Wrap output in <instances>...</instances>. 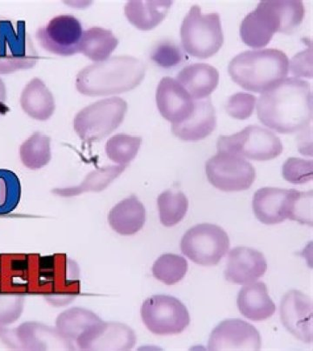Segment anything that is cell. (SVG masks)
<instances>
[{"label":"cell","instance_id":"e0dca14e","mask_svg":"<svg viewBox=\"0 0 313 351\" xmlns=\"http://www.w3.org/2000/svg\"><path fill=\"white\" fill-rule=\"evenodd\" d=\"M261 337L252 324L241 319L221 322L211 333L209 350H259Z\"/></svg>","mask_w":313,"mask_h":351},{"label":"cell","instance_id":"ac0fdd59","mask_svg":"<svg viewBox=\"0 0 313 351\" xmlns=\"http://www.w3.org/2000/svg\"><path fill=\"white\" fill-rule=\"evenodd\" d=\"M299 193L296 190L261 188L253 196V213L261 223L267 226L291 220Z\"/></svg>","mask_w":313,"mask_h":351},{"label":"cell","instance_id":"b9f144b4","mask_svg":"<svg viewBox=\"0 0 313 351\" xmlns=\"http://www.w3.org/2000/svg\"><path fill=\"white\" fill-rule=\"evenodd\" d=\"M6 97H8V90H6L4 81L0 79V117L5 114L6 110Z\"/></svg>","mask_w":313,"mask_h":351},{"label":"cell","instance_id":"8fae6325","mask_svg":"<svg viewBox=\"0 0 313 351\" xmlns=\"http://www.w3.org/2000/svg\"><path fill=\"white\" fill-rule=\"evenodd\" d=\"M230 247L227 233L216 224L202 223L192 227L181 240L183 254L202 266H214L227 255Z\"/></svg>","mask_w":313,"mask_h":351},{"label":"cell","instance_id":"7a4b0ae2","mask_svg":"<svg viewBox=\"0 0 313 351\" xmlns=\"http://www.w3.org/2000/svg\"><path fill=\"white\" fill-rule=\"evenodd\" d=\"M146 66L132 56H115L90 64L78 73L75 86L84 96H110L135 89L146 76Z\"/></svg>","mask_w":313,"mask_h":351},{"label":"cell","instance_id":"d590c367","mask_svg":"<svg viewBox=\"0 0 313 351\" xmlns=\"http://www.w3.org/2000/svg\"><path fill=\"white\" fill-rule=\"evenodd\" d=\"M24 295L0 291V326H9L22 316Z\"/></svg>","mask_w":313,"mask_h":351},{"label":"cell","instance_id":"603a6c76","mask_svg":"<svg viewBox=\"0 0 313 351\" xmlns=\"http://www.w3.org/2000/svg\"><path fill=\"white\" fill-rule=\"evenodd\" d=\"M176 80L197 101L207 99L216 90L220 74L216 68L209 64H192L183 68Z\"/></svg>","mask_w":313,"mask_h":351},{"label":"cell","instance_id":"6da1fadb","mask_svg":"<svg viewBox=\"0 0 313 351\" xmlns=\"http://www.w3.org/2000/svg\"><path fill=\"white\" fill-rule=\"evenodd\" d=\"M257 116L264 125L282 134L310 128L312 119L311 86L305 80L286 77L259 97Z\"/></svg>","mask_w":313,"mask_h":351},{"label":"cell","instance_id":"30bf717a","mask_svg":"<svg viewBox=\"0 0 313 351\" xmlns=\"http://www.w3.org/2000/svg\"><path fill=\"white\" fill-rule=\"evenodd\" d=\"M0 340L16 350H73L74 343L57 330L38 322H25L17 328L0 326Z\"/></svg>","mask_w":313,"mask_h":351},{"label":"cell","instance_id":"d6986e66","mask_svg":"<svg viewBox=\"0 0 313 351\" xmlns=\"http://www.w3.org/2000/svg\"><path fill=\"white\" fill-rule=\"evenodd\" d=\"M312 302L299 291L283 295L280 305V317L283 326L299 340L312 343Z\"/></svg>","mask_w":313,"mask_h":351},{"label":"cell","instance_id":"d4e9b609","mask_svg":"<svg viewBox=\"0 0 313 351\" xmlns=\"http://www.w3.org/2000/svg\"><path fill=\"white\" fill-rule=\"evenodd\" d=\"M146 210L136 196L120 201L110 210L108 223L114 232L122 236L138 233L145 226Z\"/></svg>","mask_w":313,"mask_h":351},{"label":"cell","instance_id":"e575fe53","mask_svg":"<svg viewBox=\"0 0 313 351\" xmlns=\"http://www.w3.org/2000/svg\"><path fill=\"white\" fill-rule=\"evenodd\" d=\"M21 183L14 172L0 169V216L8 215L21 199Z\"/></svg>","mask_w":313,"mask_h":351},{"label":"cell","instance_id":"8992f818","mask_svg":"<svg viewBox=\"0 0 313 351\" xmlns=\"http://www.w3.org/2000/svg\"><path fill=\"white\" fill-rule=\"evenodd\" d=\"M126 112L127 103L121 97L100 99L77 113L73 120L74 131L84 142L102 141L121 125Z\"/></svg>","mask_w":313,"mask_h":351},{"label":"cell","instance_id":"1f68e13d","mask_svg":"<svg viewBox=\"0 0 313 351\" xmlns=\"http://www.w3.org/2000/svg\"><path fill=\"white\" fill-rule=\"evenodd\" d=\"M159 219L163 226L172 227L181 222L188 210V199L179 191L168 190L158 197Z\"/></svg>","mask_w":313,"mask_h":351},{"label":"cell","instance_id":"52a82bcc","mask_svg":"<svg viewBox=\"0 0 313 351\" xmlns=\"http://www.w3.org/2000/svg\"><path fill=\"white\" fill-rule=\"evenodd\" d=\"M181 37L183 48L192 56H213L224 43L220 14H203L200 6H192L182 23Z\"/></svg>","mask_w":313,"mask_h":351},{"label":"cell","instance_id":"cb8c5ba5","mask_svg":"<svg viewBox=\"0 0 313 351\" xmlns=\"http://www.w3.org/2000/svg\"><path fill=\"white\" fill-rule=\"evenodd\" d=\"M237 307L247 319L262 322L272 317L276 305L270 298L266 285L262 282H253L241 289L237 297Z\"/></svg>","mask_w":313,"mask_h":351},{"label":"cell","instance_id":"8d00e7d4","mask_svg":"<svg viewBox=\"0 0 313 351\" xmlns=\"http://www.w3.org/2000/svg\"><path fill=\"white\" fill-rule=\"evenodd\" d=\"M282 174L283 178L290 183L303 184L312 180L313 164L312 160L298 158L287 159L283 165Z\"/></svg>","mask_w":313,"mask_h":351},{"label":"cell","instance_id":"5b68a950","mask_svg":"<svg viewBox=\"0 0 313 351\" xmlns=\"http://www.w3.org/2000/svg\"><path fill=\"white\" fill-rule=\"evenodd\" d=\"M80 273L77 263L65 255L39 256L34 294L43 295L52 306H67L80 294Z\"/></svg>","mask_w":313,"mask_h":351},{"label":"cell","instance_id":"d6a6232c","mask_svg":"<svg viewBox=\"0 0 313 351\" xmlns=\"http://www.w3.org/2000/svg\"><path fill=\"white\" fill-rule=\"evenodd\" d=\"M188 263L183 256L164 254L156 260L152 266V275L166 285H174L185 278Z\"/></svg>","mask_w":313,"mask_h":351},{"label":"cell","instance_id":"f546056e","mask_svg":"<svg viewBox=\"0 0 313 351\" xmlns=\"http://www.w3.org/2000/svg\"><path fill=\"white\" fill-rule=\"evenodd\" d=\"M100 321L102 319L93 311L82 307H73L58 315L55 327L68 340L76 343L78 337Z\"/></svg>","mask_w":313,"mask_h":351},{"label":"cell","instance_id":"60d3db41","mask_svg":"<svg viewBox=\"0 0 313 351\" xmlns=\"http://www.w3.org/2000/svg\"><path fill=\"white\" fill-rule=\"evenodd\" d=\"M291 73L299 79V77H308L312 79L313 74L312 68V48L309 45V48L301 51L292 58L291 64H289Z\"/></svg>","mask_w":313,"mask_h":351},{"label":"cell","instance_id":"f35d334b","mask_svg":"<svg viewBox=\"0 0 313 351\" xmlns=\"http://www.w3.org/2000/svg\"><path fill=\"white\" fill-rule=\"evenodd\" d=\"M256 102V97L252 94L239 93L227 100L226 110L231 118L244 120L252 116Z\"/></svg>","mask_w":313,"mask_h":351},{"label":"cell","instance_id":"ba28073f","mask_svg":"<svg viewBox=\"0 0 313 351\" xmlns=\"http://www.w3.org/2000/svg\"><path fill=\"white\" fill-rule=\"evenodd\" d=\"M218 152L240 156L256 161H269L279 157L283 145L279 136L270 130L249 125L243 131L230 136H220Z\"/></svg>","mask_w":313,"mask_h":351},{"label":"cell","instance_id":"4fadbf2b","mask_svg":"<svg viewBox=\"0 0 313 351\" xmlns=\"http://www.w3.org/2000/svg\"><path fill=\"white\" fill-rule=\"evenodd\" d=\"M205 172L214 187L227 193L246 191L256 178L255 169L250 162L240 156L224 152H218L209 159Z\"/></svg>","mask_w":313,"mask_h":351},{"label":"cell","instance_id":"277c9868","mask_svg":"<svg viewBox=\"0 0 313 351\" xmlns=\"http://www.w3.org/2000/svg\"><path fill=\"white\" fill-rule=\"evenodd\" d=\"M228 71L243 89L264 93L286 79L289 60L278 49L247 51L233 58Z\"/></svg>","mask_w":313,"mask_h":351},{"label":"cell","instance_id":"7402d4cb","mask_svg":"<svg viewBox=\"0 0 313 351\" xmlns=\"http://www.w3.org/2000/svg\"><path fill=\"white\" fill-rule=\"evenodd\" d=\"M217 126L216 112L210 99L195 101L194 112L184 122L172 125V132L179 139L188 142L207 138Z\"/></svg>","mask_w":313,"mask_h":351},{"label":"cell","instance_id":"ab89813d","mask_svg":"<svg viewBox=\"0 0 313 351\" xmlns=\"http://www.w3.org/2000/svg\"><path fill=\"white\" fill-rule=\"evenodd\" d=\"M312 191L299 193L296 198L292 219L300 223L312 226Z\"/></svg>","mask_w":313,"mask_h":351},{"label":"cell","instance_id":"2e32d148","mask_svg":"<svg viewBox=\"0 0 313 351\" xmlns=\"http://www.w3.org/2000/svg\"><path fill=\"white\" fill-rule=\"evenodd\" d=\"M136 343V334L128 325L104 321L93 325L76 341L77 348L82 350H130Z\"/></svg>","mask_w":313,"mask_h":351},{"label":"cell","instance_id":"4dcf8cb0","mask_svg":"<svg viewBox=\"0 0 313 351\" xmlns=\"http://www.w3.org/2000/svg\"><path fill=\"white\" fill-rule=\"evenodd\" d=\"M19 157L30 170L45 167L51 159V138L41 132L34 133L21 145Z\"/></svg>","mask_w":313,"mask_h":351},{"label":"cell","instance_id":"9a60e30c","mask_svg":"<svg viewBox=\"0 0 313 351\" xmlns=\"http://www.w3.org/2000/svg\"><path fill=\"white\" fill-rule=\"evenodd\" d=\"M39 255L3 253L0 291L15 294H34Z\"/></svg>","mask_w":313,"mask_h":351},{"label":"cell","instance_id":"484cf974","mask_svg":"<svg viewBox=\"0 0 313 351\" xmlns=\"http://www.w3.org/2000/svg\"><path fill=\"white\" fill-rule=\"evenodd\" d=\"M21 106L26 115L38 121H47L56 108L51 90L38 77L32 79L23 89Z\"/></svg>","mask_w":313,"mask_h":351},{"label":"cell","instance_id":"5bb4252c","mask_svg":"<svg viewBox=\"0 0 313 351\" xmlns=\"http://www.w3.org/2000/svg\"><path fill=\"white\" fill-rule=\"evenodd\" d=\"M82 25L73 15L57 16L36 32V38L49 53L60 56L80 53Z\"/></svg>","mask_w":313,"mask_h":351},{"label":"cell","instance_id":"44dd1931","mask_svg":"<svg viewBox=\"0 0 313 351\" xmlns=\"http://www.w3.org/2000/svg\"><path fill=\"white\" fill-rule=\"evenodd\" d=\"M267 271L265 256L249 247H236L228 254L224 277L235 285L253 284Z\"/></svg>","mask_w":313,"mask_h":351},{"label":"cell","instance_id":"3957f363","mask_svg":"<svg viewBox=\"0 0 313 351\" xmlns=\"http://www.w3.org/2000/svg\"><path fill=\"white\" fill-rule=\"evenodd\" d=\"M305 17L302 1H261L240 25V37L252 48H262L270 43L276 32L291 34Z\"/></svg>","mask_w":313,"mask_h":351},{"label":"cell","instance_id":"7bdbcfd3","mask_svg":"<svg viewBox=\"0 0 313 351\" xmlns=\"http://www.w3.org/2000/svg\"><path fill=\"white\" fill-rule=\"evenodd\" d=\"M0 288H1V260H0Z\"/></svg>","mask_w":313,"mask_h":351},{"label":"cell","instance_id":"83f0119b","mask_svg":"<svg viewBox=\"0 0 313 351\" xmlns=\"http://www.w3.org/2000/svg\"><path fill=\"white\" fill-rule=\"evenodd\" d=\"M126 167L127 165H117L97 169L88 173L86 178L76 186L57 188L52 190V193L62 197H73L87 193H100L119 178Z\"/></svg>","mask_w":313,"mask_h":351},{"label":"cell","instance_id":"74e56055","mask_svg":"<svg viewBox=\"0 0 313 351\" xmlns=\"http://www.w3.org/2000/svg\"><path fill=\"white\" fill-rule=\"evenodd\" d=\"M181 48L172 42L164 41L156 45L151 53V60L156 66L172 68L178 66L184 60Z\"/></svg>","mask_w":313,"mask_h":351},{"label":"cell","instance_id":"836d02e7","mask_svg":"<svg viewBox=\"0 0 313 351\" xmlns=\"http://www.w3.org/2000/svg\"><path fill=\"white\" fill-rule=\"evenodd\" d=\"M142 138L127 134L114 135L106 143V152L110 160L119 165H128L136 158Z\"/></svg>","mask_w":313,"mask_h":351},{"label":"cell","instance_id":"f1b7e54d","mask_svg":"<svg viewBox=\"0 0 313 351\" xmlns=\"http://www.w3.org/2000/svg\"><path fill=\"white\" fill-rule=\"evenodd\" d=\"M117 45L119 40L112 31L102 27H91L83 32L80 53L97 63L108 60Z\"/></svg>","mask_w":313,"mask_h":351},{"label":"cell","instance_id":"7c38bea8","mask_svg":"<svg viewBox=\"0 0 313 351\" xmlns=\"http://www.w3.org/2000/svg\"><path fill=\"white\" fill-rule=\"evenodd\" d=\"M140 312L143 324L158 336L181 334L190 324L187 308L172 295H152L143 302Z\"/></svg>","mask_w":313,"mask_h":351},{"label":"cell","instance_id":"ffe728a7","mask_svg":"<svg viewBox=\"0 0 313 351\" xmlns=\"http://www.w3.org/2000/svg\"><path fill=\"white\" fill-rule=\"evenodd\" d=\"M156 103L163 118L172 125L187 120L194 112L195 101L177 80L165 77L159 82Z\"/></svg>","mask_w":313,"mask_h":351},{"label":"cell","instance_id":"4316f807","mask_svg":"<svg viewBox=\"0 0 313 351\" xmlns=\"http://www.w3.org/2000/svg\"><path fill=\"white\" fill-rule=\"evenodd\" d=\"M172 5V1H129L125 14L135 27L150 31L164 21Z\"/></svg>","mask_w":313,"mask_h":351},{"label":"cell","instance_id":"9c48e42d","mask_svg":"<svg viewBox=\"0 0 313 351\" xmlns=\"http://www.w3.org/2000/svg\"><path fill=\"white\" fill-rule=\"evenodd\" d=\"M38 60L24 21H0V74L31 69Z\"/></svg>","mask_w":313,"mask_h":351}]
</instances>
